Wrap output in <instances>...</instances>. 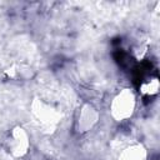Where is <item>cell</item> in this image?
Returning <instances> with one entry per match:
<instances>
[{
    "label": "cell",
    "mask_w": 160,
    "mask_h": 160,
    "mask_svg": "<svg viewBox=\"0 0 160 160\" xmlns=\"http://www.w3.org/2000/svg\"><path fill=\"white\" fill-rule=\"evenodd\" d=\"M136 109V95L132 89L125 88L121 89L110 101V115L115 121H125L129 120Z\"/></svg>",
    "instance_id": "cell-1"
},
{
    "label": "cell",
    "mask_w": 160,
    "mask_h": 160,
    "mask_svg": "<svg viewBox=\"0 0 160 160\" xmlns=\"http://www.w3.org/2000/svg\"><path fill=\"white\" fill-rule=\"evenodd\" d=\"M5 150L14 159L24 158L30 149V135L22 126H14L4 141Z\"/></svg>",
    "instance_id": "cell-2"
},
{
    "label": "cell",
    "mask_w": 160,
    "mask_h": 160,
    "mask_svg": "<svg viewBox=\"0 0 160 160\" xmlns=\"http://www.w3.org/2000/svg\"><path fill=\"white\" fill-rule=\"evenodd\" d=\"M31 112L35 118V121L45 131L54 130L60 120V114L58 112V110L49 102L40 100V99H38L32 102Z\"/></svg>",
    "instance_id": "cell-3"
},
{
    "label": "cell",
    "mask_w": 160,
    "mask_h": 160,
    "mask_svg": "<svg viewBox=\"0 0 160 160\" xmlns=\"http://www.w3.org/2000/svg\"><path fill=\"white\" fill-rule=\"evenodd\" d=\"M100 119L99 110L89 102L82 104L75 116V130L79 134H85L94 129Z\"/></svg>",
    "instance_id": "cell-4"
},
{
    "label": "cell",
    "mask_w": 160,
    "mask_h": 160,
    "mask_svg": "<svg viewBox=\"0 0 160 160\" xmlns=\"http://www.w3.org/2000/svg\"><path fill=\"white\" fill-rule=\"evenodd\" d=\"M160 90V81L156 75H146L139 84V91L145 98H152L158 95Z\"/></svg>",
    "instance_id": "cell-5"
},
{
    "label": "cell",
    "mask_w": 160,
    "mask_h": 160,
    "mask_svg": "<svg viewBox=\"0 0 160 160\" xmlns=\"http://www.w3.org/2000/svg\"><path fill=\"white\" fill-rule=\"evenodd\" d=\"M148 152L141 144H134L128 146L119 156L118 160H146Z\"/></svg>",
    "instance_id": "cell-6"
},
{
    "label": "cell",
    "mask_w": 160,
    "mask_h": 160,
    "mask_svg": "<svg viewBox=\"0 0 160 160\" xmlns=\"http://www.w3.org/2000/svg\"><path fill=\"white\" fill-rule=\"evenodd\" d=\"M31 68L29 66H25V65H21V64H15V65H11L8 70H6V74L9 75V78L11 79H15V80H24V79H28L31 76Z\"/></svg>",
    "instance_id": "cell-7"
}]
</instances>
